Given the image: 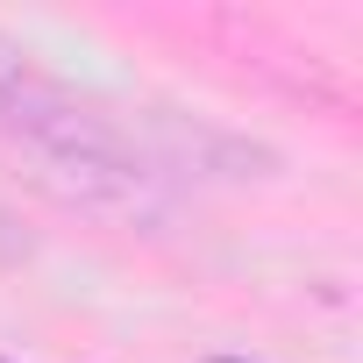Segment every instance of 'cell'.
<instances>
[{
    "label": "cell",
    "instance_id": "1",
    "mask_svg": "<svg viewBox=\"0 0 363 363\" xmlns=\"http://www.w3.org/2000/svg\"><path fill=\"white\" fill-rule=\"evenodd\" d=\"M36 72H43V65H36L15 36H0V114H8V107L29 93V79H36Z\"/></svg>",
    "mask_w": 363,
    "mask_h": 363
},
{
    "label": "cell",
    "instance_id": "2",
    "mask_svg": "<svg viewBox=\"0 0 363 363\" xmlns=\"http://www.w3.org/2000/svg\"><path fill=\"white\" fill-rule=\"evenodd\" d=\"M221 363H235V356H221Z\"/></svg>",
    "mask_w": 363,
    "mask_h": 363
}]
</instances>
